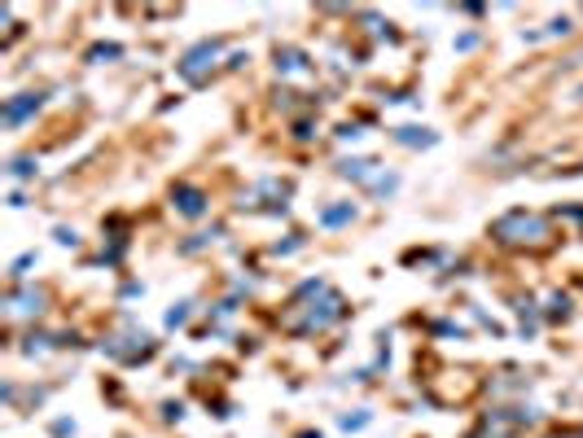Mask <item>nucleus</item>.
I'll list each match as a JSON object with an SVG mask.
<instances>
[{
    "mask_svg": "<svg viewBox=\"0 0 583 438\" xmlns=\"http://www.w3.org/2000/svg\"><path fill=\"white\" fill-rule=\"evenodd\" d=\"M500 241H509V246H540V241L548 237V224L540 215H526V210H509L505 219H496V228H491Z\"/></svg>",
    "mask_w": 583,
    "mask_h": 438,
    "instance_id": "1",
    "label": "nucleus"
},
{
    "mask_svg": "<svg viewBox=\"0 0 583 438\" xmlns=\"http://www.w3.org/2000/svg\"><path fill=\"white\" fill-rule=\"evenodd\" d=\"M220 57V44L215 40H206V44H197V48H189L185 53V61H180V75L189 79V84H202V75H206V66Z\"/></svg>",
    "mask_w": 583,
    "mask_h": 438,
    "instance_id": "2",
    "label": "nucleus"
},
{
    "mask_svg": "<svg viewBox=\"0 0 583 438\" xmlns=\"http://www.w3.org/2000/svg\"><path fill=\"white\" fill-rule=\"evenodd\" d=\"M36 105H40V96H31V92L22 96V101H9L5 105V123H22V115H27V110H36Z\"/></svg>",
    "mask_w": 583,
    "mask_h": 438,
    "instance_id": "3",
    "label": "nucleus"
},
{
    "mask_svg": "<svg viewBox=\"0 0 583 438\" xmlns=\"http://www.w3.org/2000/svg\"><path fill=\"white\" fill-rule=\"evenodd\" d=\"M176 202H180V210H185V215H197V210H202V193H193V189H176Z\"/></svg>",
    "mask_w": 583,
    "mask_h": 438,
    "instance_id": "4",
    "label": "nucleus"
},
{
    "mask_svg": "<svg viewBox=\"0 0 583 438\" xmlns=\"http://www.w3.org/2000/svg\"><path fill=\"white\" fill-rule=\"evenodd\" d=\"M321 219L325 224H342V219H351V206H333V210H325Z\"/></svg>",
    "mask_w": 583,
    "mask_h": 438,
    "instance_id": "5",
    "label": "nucleus"
},
{
    "mask_svg": "<svg viewBox=\"0 0 583 438\" xmlns=\"http://www.w3.org/2000/svg\"><path fill=\"white\" fill-rule=\"evenodd\" d=\"M276 66H281V71H303V57H298V53H286V57H276Z\"/></svg>",
    "mask_w": 583,
    "mask_h": 438,
    "instance_id": "6",
    "label": "nucleus"
},
{
    "mask_svg": "<svg viewBox=\"0 0 583 438\" xmlns=\"http://www.w3.org/2000/svg\"><path fill=\"white\" fill-rule=\"evenodd\" d=\"M575 96H579V101H583V88H579V92H575Z\"/></svg>",
    "mask_w": 583,
    "mask_h": 438,
    "instance_id": "7",
    "label": "nucleus"
}]
</instances>
